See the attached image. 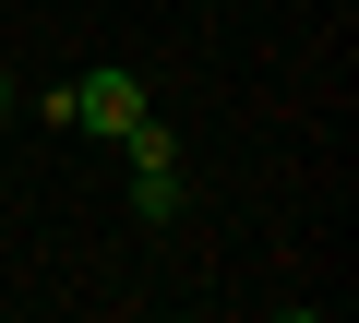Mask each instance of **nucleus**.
Masks as SVG:
<instances>
[{
    "label": "nucleus",
    "mask_w": 359,
    "mask_h": 323,
    "mask_svg": "<svg viewBox=\"0 0 359 323\" xmlns=\"http://www.w3.org/2000/svg\"><path fill=\"white\" fill-rule=\"evenodd\" d=\"M132 120H144V72L96 60V72H72V84H60V132H108V144H120Z\"/></svg>",
    "instance_id": "1"
},
{
    "label": "nucleus",
    "mask_w": 359,
    "mask_h": 323,
    "mask_svg": "<svg viewBox=\"0 0 359 323\" xmlns=\"http://www.w3.org/2000/svg\"><path fill=\"white\" fill-rule=\"evenodd\" d=\"M180 204H192V192H180V168H132V216H144V228H168Z\"/></svg>",
    "instance_id": "2"
},
{
    "label": "nucleus",
    "mask_w": 359,
    "mask_h": 323,
    "mask_svg": "<svg viewBox=\"0 0 359 323\" xmlns=\"http://www.w3.org/2000/svg\"><path fill=\"white\" fill-rule=\"evenodd\" d=\"M120 156H132V168H180V144H168V120H156V108L120 132Z\"/></svg>",
    "instance_id": "3"
},
{
    "label": "nucleus",
    "mask_w": 359,
    "mask_h": 323,
    "mask_svg": "<svg viewBox=\"0 0 359 323\" xmlns=\"http://www.w3.org/2000/svg\"><path fill=\"white\" fill-rule=\"evenodd\" d=\"M0 120H13V72H0Z\"/></svg>",
    "instance_id": "4"
}]
</instances>
